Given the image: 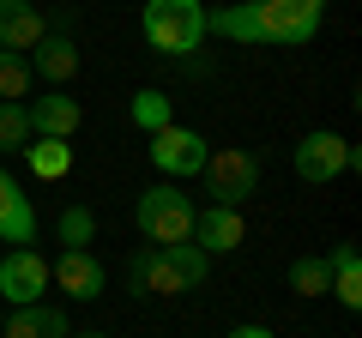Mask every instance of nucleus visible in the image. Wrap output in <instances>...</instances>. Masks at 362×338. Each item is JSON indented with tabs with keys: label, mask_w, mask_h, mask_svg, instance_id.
I'll return each mask as SVG.
<instances>
[{
	"label": "nucleus",
	"mask_w": 362,
	"mask_h": 338,
	"mask_svg": "<svg viewBox=\"0 0 362 338\" xmlns=\"http://www.w3.org/2000/svg\"><path fill=\"white\" fill-rule=\"evenodd\" d=\"M326 25V0H242L206 13V37L247 49H308Z\"/></svg>",
	"instance_id": "obj_1"
},
{
	"label": "nucleus",
	"mask_w": 362,
	"mask_h": 338,
	"mask_svg": "<svg viewBox=\"0 0 362 338\" xmlns=\"http://www.w3.org/2000/svg\"><path fill=\"white\" fill-rule=\"evenodd\" d=\"M194 199L181 194L175 182H157L145 187L139 199H133V223H139V235L151 247H169V242H194Z\"/></svg>",
	"instance_id": "obj_2"
},
{
	"label": "nucleus",
	"mask_w": 362,
	"mask_h": 338,
	"mask_svg": "<svg viewBox=\"0 0 362 338\" xmlns=\"http://www.w3.org/2000/svg\"><path fill=\"white\" fill-rule=\"evenodd\" d=\"M139 30L157 54H194L206 42V6L199 0H145Z\"/></svg>",
	"instance_id": "obj_3"
},
{
	"label": "nucleus",
	"mask_w": 362,
	"mask_h": 338,
	"mask_svg": "<svg viewBox=\"0 0 362 338\" xmlns=\"http://www.w3.org/2000/svg\"><path fill=\"white\" fill-rule=\"evenodd\" d=\"M206 194H211V206H242L247 194H254V182H259V157L254 151H242V145H218V151L206 157Z\"/></svg>",
	"instance_id": "obj_4"
},
{
	"label": "nucleus",
	"mask_w": 362,
	"mask_h": 338,
	"mask_svg": "<svg viewBox=\"0 0 362 338\" xmlns=\"http://www.w3.org/2000/svg\"><path fill=\"white\" fill-rule=\"evenodd\" d=\"M127 284H133V296L163 302V296H187L194 278L169 260V247H151V242H145V247H133V260H127Z\"/></svg>",
	"instance_id": "obj_5"
},
{
	"label": "nucleus",
	"mask_w": 362,
	"mask_h": 338,
	"mask_svg": "<svg viewBox=\"0 0 362 338\" xmlns=\"http://www.w3.org/2000/svg\"><path fill=\"white\" fill-rule=\"evenodd\" d=\"M344 169H356V145H350L344 133H308V139L296 145V175H302L308 187L338 182Z\"/></svg>",
	"instance_id": "obj_6"
},
{
	"label": "nucleus",
	"mask_w": 362,
	"mask_h": 338,
	"mask_svg": "<svg viewBox=\"0 0 362 338\" xmlns=\"http://www.w3.org/2000/svg\"><path fill=\"white\" fill-rule=\"evenodd\" d=\"M206 157H211V145L199 139L194 127H175V121H169V127L151 133V163L163 169L169 182H187V175H199V169H206Z\"/></svg>",
	"instance_id": "obj_7"
},
{
	"label": "nucleus",
	"mask_w": 362,
	"mask_h": 338,
	"mask_svg": "<svg viewBox=\"0 0 362 338\" xmlns=\"http://www.w3.org/2000/svg\"><path fill=\"white\" fill-rule=\"evenodd\" d=\"M49 290V260H42L37 247H6V260H0V296L13 302V308H30L42 302Z\"/></svg>",
	"instance_id": "obj_8"
},
{
	"label": "nucleus",
	"mask_w": 362,
	"mask_h": 338,
	"mask_svg": "<svg viewBox=\"0 0 362 338\" xmlns=\"http://www.w3.org/2000/svg\"><path fill=\"white\" fill-rule=\"evenodd\" d=\"M49 284H61V296L73 302H97L103 296V260L90 247H61V260L49 266Z\"/></svg>",
	"instance_id": "obj_9"
},
{
	"label": "nucleus",
	"mask_w": 362,
	"mask_h": 338,
	"mask_svg": "<svg viewBox=\"0 0 362 338\" xmlns=\"http://www.w3.org/2000/svg\"><path fill=\"white\" fill-rule=\"evenodd\" d=\"M242 235H247V223H242V211L235 206H206V211H194V247L199 254H235L242 247Z\"/></svg>",
	"instance_id": "obj_10"
},
{
	"label": "nucleus",
	"mask_w": 362,
	"mask_h": 338,
	"mask_svg": "<svg viewBox=\"0 0 362 338\" xmlns=\"http://www.w3.org/2000/svg\"><path fill=\"white\" fill-rule=\"evenodd\" d=\"M30 115V139H73L78 121H85V109H78V97H37V103H25Z\"/></svg>",
	"instance_id": "obj_11"
},
{
	"label": "nucleus",
	"mask_w": 362,
	"mask_h": 338,
	"mask_svg": "<svg viewBox=\"0 0 362 338\" xmlns=\"http://www.w3.org/2000/svg\"><path fill=\"white\" fill-rule=\"evenodd\" d=\"M0 242H37V206H30V194H18V182L0 169Z\"/></svg>",
	"instance_id": "obj_12"
},
{
	"label": "nucleus",
	"mask_w": 362,
	"mask_h": 338,
	"mask_svg": "<svg viewBox=\"0 0 362 338\" xmlns=\"http://www.w3.org/2000/svg\"><path fill=\"white\" fill-rule=\"evenodd\" d=\"M42 37H49V25H42V13L30 6V0H0V49L30 54Z\"/></svg>",
	"instance_id": "obj_13"
},
{
	"label": "nucleus",
	"mask_w": 362,
	"mask_h": 338,
	"mask_svg": "<svg viewBox=\"0 0 362 338\" xmlns=\"http://www.w3.org/2000/svg\"><path fill=\"white\" fill-rule=\"evenodd\" d=\"M25 61H30V73L49 78V85H73V73H78V49H73V37H54V30L25 54Z\"/></svg>",
	"instance_id": "obj_14"
},
{
	"label": "nucleus",
	"mask_w": 362,
	"mask_h": 338,
	"mask_svg": "<svg viewBox=\"0 0 362 338\" xmlns=\"http://www.w3.org/2000/svg\"><path fill=\"white\" fill-rule=\"evenodd\" d=\"M73 326H66L61 308H49V302H30V308H13V320H6V332L0 338H66Z\"/></svg>",
	"instance_id": "obj_15"
},
{
	"label": "nucleus",
	"mask_w": 362,
	"mask_h": 338,
	"mask_svg": "<svg viewBox=\"0 0 362 338\" xmlns=\"http://www.w3.org/2000/svg\"><path fill=\"white\" fill-rule=\"evenodd\" d=\"M326 266H332V296L344 302V308H362V254L350 242H338L332 254H326Z\"/></svg>",
	"instance_id": "obj_16"
},
{
	"label": "nucleus",
	"mask_w": 362,
	"mask_h": 338,
	"mask_svg": "<svg viewBox=\"0 0 362 338\" xmlns=\"http://www.w3.org/2000/svg\"><path fill=\"white\" fill-rule=\"evenodd\" d=\"M25 163L37 182H66V169H73V145L66 139H30L25 145Z\"/></svg>",
	"instance_id": "obj_17"
},
{
	"label": "nucleus",
	"mask_w": 362,
	"mask_h": 338,
	"mask_svg": "<svg viewBox=\"0 0 362 338\" xmlns=\"http://www.w3.org/2000/svg\"><path fill=\"white\" fill-rule=\"evenodd\" d=\"M290 290H296V296H326V290H332L326 254H296V260H290Z\"/></svg>",
	"instance_id": "obj_18"
},
{
	"label": "nucleus",
	"mask_w": 362,
	"mask_h": 338,
	"mask_svg": "<svg viewBox=\"0 0 362 338\" xmlns=\"http://www.w3.org/2000/svg\"><path fill=\"white\" fill-rule=\"evenodd\" d=\"M30 61L25 54H13V49H0V103H25V91H30Z\"/></svg>",
	"instance_id": "obj_19"
},
{
	"label": "nucleus",
	"mask_w": 362,
	"mask_h": 338,
	"mask_svg": "<svg viewBox=\"0 0 362 338\" xmlns=\"http://www.w3.org/2000/svg\"><path fill=\"white\" fill-rule=\"evenodd\" d=\"M30 145V115L25 103H0V151H25Z\"/></svg>",
	"instance_id": "obj_20"
},
{
	"label": "nucleus",
	"mask_w": 362,
	"mask_h": 338,
	"mask_svg": "<svg viewBox=\"0 0 362 338\" xmlns=\"http://www.w3.org/2000/svg\"><path fill=\"white\" fill-rule=\"evenodd\" d=\"M133 127H145V133L169 127V97L163 91H133Z\"/></svg>",
	"instance_id": "obj_21"
},
{
	"label": "nucleus",
	"mask_w": 362,
	"mask_h": 338,
	"mask_svg": "<svg viewBox=\"0 0 362 338\" xmlns=\"http://www.w3.org/2000/svg\"><path fill=\"white\" fill-rule=\"evenodd\" d=\"M54 235H61V247H85L90 235H97V218H90L85 206H66L61 223H54Z\"/></svg>",
	"instance_id": "obj_22"
},
{
	"label": "nucleus",
	"mask_w": 362,
	"mask_h": 338,
	"mask_svg": "<svg viewBox=\"0 0 362 338\" xmlns=\"http://www.w3.org/2000/svg\"><path fill=\"white\" fill-rule=\"evenodd\" d=\"M169 260H175L181 272L194 278V284H206V272H211V260H206V254H199L194 242H169Z\"/></svg>",
	"instance_id": "obj_23"
},
{
	"label": "nucleus",
	"mask_w": 362,
	"mask_h": 338,
	"mask_svg": "<svg viewBox=\"0 0 362 338\" xmlns=\"http://www.w3.org/2000/svg\"><path fill=\"white\" fill-rule=\"evenodd\" d=\"M223 338H278V332H272V326H254V320H247V326H230Z\"/></svg>",
	"instance_id": "obj_24"
},
{
	"label": "nucleus",
	"mask_w": 362,
	"mask_h": 338,
	"mask_svg": "<svg viewBox=\"0 0 362 338\" xmlns=\"http://www.w3.org/2000/svg\"><path fill=\"white\" fill-rule=\"evenodd\" d=\"M66 338H109V332H90V326H85V332H66Z\"/></svg>",
	"instance_id": "obj_25"
}]
</instances>
